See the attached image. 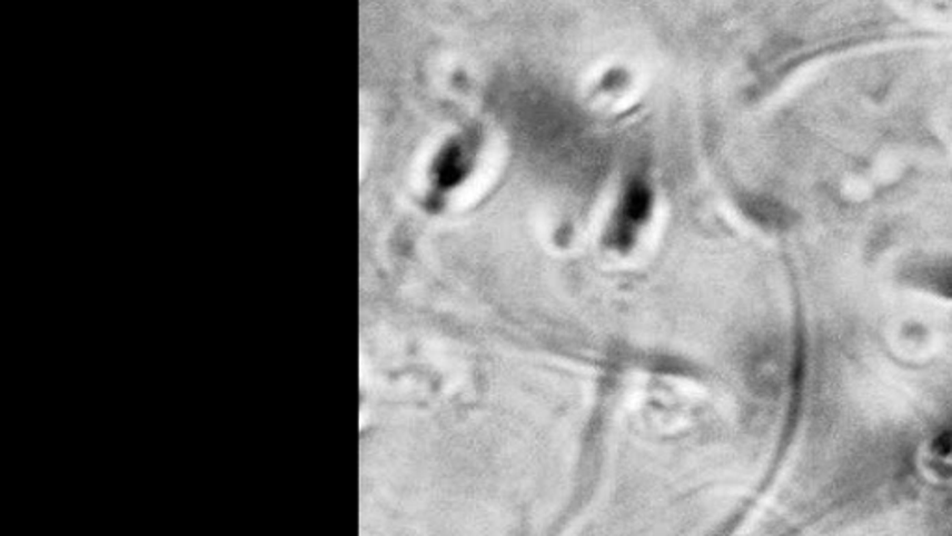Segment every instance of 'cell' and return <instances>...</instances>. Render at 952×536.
<instances>
[{
    "instance_id": "cell-1",
    "label": "cell",
    "mask_w": 952,
    "mask_h": 536,
    "mask_svg": "<svg viewBox=\"0 0 952 536\" xmlns=\"http://www.w3.org/2000/svg\"><path fill=\"white\" fill-rule=\"evenodd\" d=\"M649 211H652L649 185L646 183L644 177H631L629 183L625 187L624 196L619 200L616 217L608 228V242L618 250H627L633 245L638 228L646 224Z\"/></svg>"
},
{
    "instance_id": "cell-2",
    "label": "cell",
    "mask_w": 952,
    "mask_h": 536,
    "mask_svg": "<svg viewBox=\"0 0 952 536\" xmlns=\"http://www.w3.org/2000/svg\"><path fill=\"white\" fill-rule=\"evenodd\" d=\"M902 278L919 291L952 300V256L949 254L912 257L902 268Z\"/></svg>"
},
{
    "instance_id": "cell-3",
    "label": "cell",
    "mask_w": 952,
    "mask_h": 536,
    "mask_svg": "<svg viewBox=\"0 0 952 536\" xmlns=\"http://www.w3.org/2000/svg\"><path fill=\"white\" fill-rule=\"evenodd\" d=\"M475 153L473 135H462L450 140L439 153L436 162V179L442 187H453L464 181L469 173L470 162Z\"/></svg>"
},
{
    "instance_id": "cell-4",
    "label": "cell",
    "mask_w": 952,
    "mask_h": 536,
    "mask_svg": "<svg viewBox=\"0 0 952 536\" xmlns=\"http://www.w3.org/2000/svg\"><path fill=\"white\" fill-rule=\"evenodd\" d=\"M744 207L750 212V217L763 226L782 228V226H787L789 220H791L787 209L771 198H752Z\"/></svg>"
}]
</instances>
